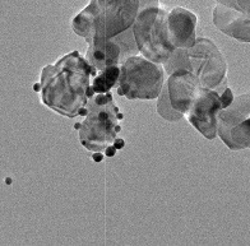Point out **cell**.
<instances>
[{
	"label": "cell",
	"mask_w": 250,
	"mask_h": 246,
	"mask_svg": "<svg viewBox=\"0 0 250 246\" xmlns=\"http://www.w3.org/2000/svg\"><path fill=\"white\" fill-rule=\"evenodd\" d=\"M97 73L78 51L62 56L53 65L45 66L41 73L42 103L66 118L84 114L89 99L95 96L92 82Z\"/></svg>",
	"instance_id": "obj_1"
},
{
	"label": "cell",
	"mask_w": 250,
	"mask_h": 246,
	"mask_svg": "<svg viewBox=\"0 0 250 246\" xmlns=\"http://www.w3.org/2000/svg\"><path fill=\"white\" fill-rule=\"evenodd\" d=\"M141 0H92L73 20V31L87 42L107 40L129 30L138 16Z\"/></svg>",
	"instance_id": "obj_2"
},
{
	"label": "cell",
	"mask_w": 250,
	"mask_h": 246,
	"mask_svg": "<svg viewBox=\"0 0 250 246\" xmlns=\"http://www.w3.org/2000/svg\"><path fill=\"white\" fill-rule=\"evenodd\" d=\"M87 116L79 126V141L84 148L102 153L116 142L122 131V112L112 101L111 93H96L86 106Z\"/></svg>",
	"instance_id": "obj_3"
},
{
	"label": "cell",
	"mask_w": 250,
	"mask_h": 246,
	"mask_svg": "<svg viewBox=\"0 0 250 246\" xmlns=\"http://www.w3.org/2000/svg\"><path fill=\"white\" fill-rule=\"evenodd\" d=\"M168 12L160 8L158 0H141L133 32L142 55L157 64H165L175 47L170 42L167 30Z\"/></svg>",
	"instance_id": "obj_4"
},
{
	"label": "cell",
	"mask_w": 250,
	"mask_h": 246,
	"mask_svg": "<svg viewBox=\"0 0 250 246\" xmlns=\"http://www.w3.org/2000/svg\"><path fill=\"white\" fill-rule=\"evenodd\" d=\"M165 83L161 64L143 56H130L120 66L118 93L129 100H153L160 97Z\"/></svg>",
	"instance_id": "obj_5"
},
{
	"label": "cell",
	"mask_w": 250,
	"mask_h": 246,
	"mask_svg": "<svg viewBox=\"0 0 250 246\" xmlns=\"http://www.w3.org/2000/svg\"><path fill=\"white\" fill-rule=\"evenodd\" d=\"M191 72L203 87L225 92L227 87V65L224 55L208 39H198L194 46L188 49Z\"/></svg>",
	"instance_id": "obj_6"
},
{
	"label": "cell",
	"mask_w": 250,
	"mask_h": 246,
	"mask_svg": "<svg viewBox=\"0 0 250 246\" xmlns=\"http://www.w3.org/2000/svg\"><path fill=\"white\" fill-rule=\"evenodd\" d=\"M232 101L234 93L230 88L221 92L202 85L185 114V118L206 138L214 139L217 135L218 112L230 106Z\"/></svg>",
	"instance_id": "obj_7"
},
{
	"label": "cell",
	"mask_w": 250,
	"mask_h": 246,
	"mask_svg": "<svg viewBox=\"0 0 250 246\" xmlns=\"http://www.w3.org/2000/svg\"><path fill=\"white\" fill-rule=\"evenodd\" d=\"M217 134L232 151L250 148V92L235 97L218 112Z\"/></svg>",
	"instance_id": "obj_8"
},
{
	"label": "cell",
	"mask_w": 250,
	"mask_h": 246,
	"mask_svg": "<svg viewBox=\"0 0 250 246\" xmlns=\"http://www.w3.org/2000/svg\"><path fill=\"white\" fill-rule=\"evenodd\" d=\"M133 28L107 40H100L88 43L86 59L99 73L122 66L125 60L139 53L135 39H133Z\"/></svg>",
	"instance_id": "obj_9"
},
{
	"label": "cell",
	"mask_w": 250,
	"mask_h": 246,
	"mask_svg": "<svg viewBox=\"0 0 250 246\" xmlns=\"http://www.w3.org/2000/svg\"><path fill=\"white\" fill-rule=\"evenodd\" d=\"M167 91L172 107L185 116L202 84L193 72L179 69L168 76Z\"/></svg>",
	"instance_id": "obj_10"
},
{
	"label": "cell",
	"mask_w": 250,
	"mask_h": 246,
	"mask_svg": "<svg viewBox=\"0 0 250 246\" xmlns=\"http://www.w3.org/2000/svg\"><path fill=\"white\" fill-rule=\"evenodd\" d=\"M197 17L185 8H174L168 12L167 30L170 42L175 49H190L195 43Z\"/></svg>",
	"instance_id": "obj_11"
},
{
	"label": "cell",
	"mask_w": 250,
	"mask_h": 246,
	"mask_svg": "<svg viewBox=\"0 0 250 246\" xmlns=\"http://www.w3.org/2000/svg\"><path fill=\"white\" fill-rule=\"evenodd\" d=\"M213 23L221 32L243 42H250V18L240 13V10L217 5L213 12Z\"/></svg>",
	"instance_id": "obj_12"
},
{
	"label": "cell",
	"mask_w": 250,
	"mask_h": 246,
	"mask_svg": "<svg viewBox=\"0 0 250 246\" xmlns=\"http://www.w3.org/2000/svg\"><path fill=\"white\" fill-rule=\"evenodd\" d=\"M120 77V66H114L102 73H97L92 82V89L96 93H107L118 83Z\"/></svg>",
	"instance_id": "obj_13"
},
{
	"label": "cell",
	"mask_w": 250,
	"mask_h": 246,
	"mask_svg": "<svg viewBox=\"0 0 250 246\" xmlns=\"http://www.w3.org/2000/svg\"><path fill=\"white\" fill-rule=\"evenodd\" d=\"M165 72L167 73L168 76L171 73L176 72L179 69H185L191 72V65L189 62V54L188 49H176L172 53V55L168 58V60L164 64Z\"/></svg>",
	"instance_id": "obj_14"
},
{
	"label": "cell",
	"mask_w": 250,
	"mask_h": 246,
	"mask_svg": "<svg viewBox=\"0 0 250 246\" xmlns=\"http://www.w3.org/2000/svg\"><path fill=\"white\" fill-rule=\"evenodd\" d=\"M157 112L162 118H165L168 122H178L180 119H183V114L179 111H176L171 105V101H170V96H168L167 85H165L162 88V92L160 95V99L157 102Z\"/></svg>",
	"instance_id": "obj_15"
},
{
	"label": "cell",
	"mask_w": 250,
	"mask_h": 246,
	"mask_svg": "<svg viewBox=\"0 0 250 246\" xmlns=\"http://www.w3.org/2000/svg\"><path fill=\"white\" fill-rule=\"evenodd\" d=\"M217 1H221L224 5H226L229 8H234L236 10H240V7L237 4V0H217Z\"/></svg>",
	"instance_id": "obj_16"
}]
</instances>
